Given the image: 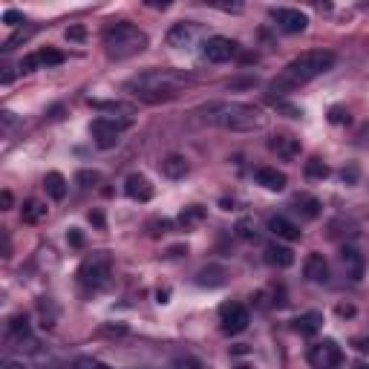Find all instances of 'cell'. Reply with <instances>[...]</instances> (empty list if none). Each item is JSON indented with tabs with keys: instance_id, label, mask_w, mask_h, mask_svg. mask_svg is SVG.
I'll use <instances>...</instances> for the list:
<instances>
[{
	"instance_id": "cell-14",
	"label": "cell",
	"mask_w": 369,
	"mask_h": 369,
	"mask_svg": "<svg viewBox=\"0 0 369 369\" xmlns=\"http://www.w3.org/2000/svg\"><path fill=\"white\" fill-rule=\"evenodd\" d=\"M124 190H127V197L136 199V202H147L153 197V188L145 177H139V173H133V177H127L124 182Z\"/></svg>"
},
{
	"instance_id": "cell-39",
	"label": "cell",
	"mask_w": 369,
	"mask_h": 369,
	"mask_svg": "<svg viewBox=\"0 0 369 369\" xmlns=\"http://www.w3.org/2000/svg\"><path fill=\"white\" fill-rule=\"evenodd\" d=\"M358 179V167H349V170H343V182H355Z\"/></svg>"
},
{
	"instance_id": "cell-10",
	"label": "cell",
	"mask_w": 369,
	"mask_h": 369,
	"mask_svg": "<svg viewBox=\"0 0 369 369\" xmlns=\"http://www.w3.org/2000/svg\"><path fill=\"white\" fill-rule=\"evenodd\" d=\"M271 21H274L277 29L286 35L306 32V26H309V17L300 9H271Z\"/></svg>"
},
{
	"instance_id": "cell-2",
	"label": "cell",
	"mask_w": 369,
	"mask_h": 369,
	"mask_svg": "<svg viewBox=\"0 0 369 369\" xmlns=\"http://www.w3.org/2000/svg\"><path fill=\"white\" fill-rule=\"evenodd\" d=\"M338 55L332 49H309L303 55H297L295 61H288L283 67V72L271 81V90L274 92H288V90H297V87H306L309 81L320 79L323 72H329L335 67Z\"/></svg>"
},
{
	"instance_id": "cell-24",
	"label": "cell",
	"mask_w": 369,
	"mask_h": 369,
	"mask_svg": "<svg viewBox=\"0 0 369 369\" xmlns=\"http://www.w3.org/2000/svg\"><path fill=\"white\" fill-rule=\"evenodd\" d=\"M38 55V64L41 67H58V64H64V52H58V49H41V52H35Z\"/></svg>"
},
{
	"instance_id": "cell-9",
	"label": "cell",
	"mask_w": 369,
	"mask_h": 369,
	"mask_svg": "<svg viewBox=\"0 0 369 369\" xmlns=\"http://www.w3.org/2000/svg\"><path fill=\"white\" fill-rule=\"evenodd\" d=\"M202 55L208 58L211 64H225V61H231V58L237 55V44L231 41V38L213 35V38H208V41H205V47H202Z\"/></svg>"
},
{
	"instance_id": "cell-15",
	"label": "cell",
	"mask_w": 369,
	"mask_h": 369,
	"mask_svg": "<svg viewBox=\"0 0 369 369\" xmlns=\"http://www.w3.org/2000/svg\"><path fill=\"white\" fill-rule=\"evenodd\" d=\"M303 271L312 283H329V263L323 260V254H309Z\"/></svg>"
},
{
	"instance_id": "cell-16",
	"label": "cell",
	"mask_w": 369,
	"mask_h": 369,
	"mask_svg": "<svg viewBox=\"0 0 369 369\" xmlns=\"http://www.w3.org/2000/svg\"><path fill=\"white\" fill-rule=\"evenodd\" d=\"M268 147L277 153V156L283 159H295L297 153H300V142L295 139V136H274V139L268 142Z\"/></svg>"
},
{
	"instance_id": "cell-30",
	"label": "cell",
	"mask_w": 369,
	"mask_h": 369,
	"mask_svg": "<svg viewBox=\"0 0 369 369\" xmlns=\"http://www.w3.org/2000/svg\"><path fill=\"white\" fill-rule=\"evenodd\" d=\"M72 369H110V366H104V363H99V361H92V358H79L72 363Z\"/></svg>"
},
{
	"instance_id": "cell-28",
	"label": "cell",
	"mask_w": 369,
	"mask_h": 369,
	"mask_svg": "<svg viewBox=\"0 0 369 369\" xmlns=\"http://www.w3.org/2000/svg\"><path fill=\"white\" fill-rule=\"evenodd\" d=\"M32 32H35V29H17V32H15L12 38H9V41L3 44V49H6V52H9V49H15V47L21 44V41H26V38H29Z\"/></svg>"
},
{
	"instance_id": "cell-20",
	"label": "cell",
	"mask_w": 369,
	"mask_h": 369,
	"mask_svg": "<svg viewBox=\"0 0 369 369\" xmlns=\"http://www.w3.org/2000/svg\"><path fill=\"white\" fill-rule=\"evenodd\" d=\"M44 188H47V193L52 199H64L67 197V179L61 177V173H47V179H44Z\"/></svg>"
},
{
	"instance_id": "cell-27",
	"label": "cell",
	"mask_w": 369,
	"mask_h": 369,
	"mask_svg": "<svg viewBox=\"0 0 369 369\" xmlns=\"http://www.w3.org/2000/svg\"><path fill=\"white\" fill-rule=\"evenodd\" d=\"M101 182V173L99 170H81L79 173V185L81 188H92V185H99Z\"/></svg>"
},
{
	"instance_id": "cell-40",
	"label": "cell",
	"mask_w": 369,
	"mask_h": 369,
	"mask_svg": "<svg viewBox=\"0 0 369 369\" xmlns=\"http://www.w3.org/2000/svg\"><path fill=\"white\" fill-rule=\"evenodd\" d=\"M90 222H95V225H104V217H101L99 211H95V213H90Z\"/></svg>"
},
{
	"instance_id": "cell-11",
	"label": "cell",
	"mask_w": 369,
	"mask_h": 369,
	"mask_svg": "<svg viewBox=\"0 0 369 369\" xmlns=\"http://www.w3.org/2000/svg\"><path fill=\"white\" fill-rule=\"evenodd\" d=\"M199 35H202V29H199L197 24L185 21V24H177V26L170 29V35H167V44H170L173 49H190L193 44L199 41Z\"/></svg>"
},
{
	"instance_id": "cell-3",
	"label": "cell",
	"mask_w": 369,
	"mask_h": 369,
	"mask_svg": "<svg viewBox=\"0 0 369 369\" xmlns=\"http://www.w3.org/2000/svg\"><path fill=\"white\" fill-rule=\"evenodd\" d=\"M199 113L208 124H217L231 133H254L265 127V113L245 101H211Z\"/></svg>"
},
{
	"instance_id": "cell-5",
	"label": "cell",
	"mask_w": 369,
	"mask_h": 369,
	"mask_svg": "<svg viewBox=\"0 0 369 369\" xmlns=\"http://www.w3.org/2000/svg\"><path fill=\"white\" fill-rule=\"evenodd\" d=\"M130 127V119H110V115H101V119H95L90 133H92V139L95 145H99L101 150H110L119 145V136Z\"/></svg>"
},
{
	"instance_id": "cell-26",
	"label": "cell",
	"mask_w": 369,
	"mask_h": 369,
	"mask_svg": "<svg viewBox=\"0 0 369 369\" xmlns=\"http://www.w3.org/2000/svg\"><path fill=\"white\" fill-rule=\"evenodd\" d=\"M205 217V211L199 208V205H190V208H185L182 213H179V222L182 225H190V222H199Z\"/></svg>"
},
{
	"instance_id": "cell-25",
	"label": "cell",
	"mask_w": 369,
	"mask_h": 369,
	"mask_svg": "<svg viewBox=\"0 0 369 369\" xmlns=\"http://www.w3.org/2000/svg\"><path fill=\"white\" fill-rule=\"evenodd\" d=\"M297 211H303V217L315 220L318 213H320V202L315 197H297Z\"/></svg>"
},
{
	"instance_id": "cell-18",
	"label": "cell",
	"mask_w": 369,
	"mask_h": 369,
	"mask_svg": "<svg viewBox=\"0 0 369 369\" xmlns=\"http://www.w3.org/2000/svg\"><path fill=\"white\" fill-rule=\"evenodd\" d=\"M265 263H268V265H277V268H288L291 263H295V254H291V248L271 243V245L265 248Z\"/></svg>"
},
{
	"instance_id": "cell-34",
	"label": "cell",
	"mask_w": 369,
	"mask_h": 369,
	"mask_svg": "<svg viewBox=\"0 0 369 369\" xmlns=\"http://www.w3.org/2000/svg\"><path fill=\"white\" fill-rule=\"evenodd\" d=\"M35 67H41V64H38V55H26L21 61V72H32Z\"/></svg>"
},
{
	"instance_id": "cell-6",
	"label": "cell",
	"mask_w": 369,
	"mask_h": 369,
	"mask_svg": "<svg viewBox=\"0 0 369 369\" xmlns=\"http://www.w3.org/2000/svg\"><path fill=\"white\" fill-rule=\"evenodd\" d=\"M79 277H81L84 286H92V288L104 286L107 277H110V257H107V254H92V257L81 265Z\"/></svg>"
},
{
	"instance_id": "cell-17",
	"label": "cell",
	"mask_w": 369,
	"mask_h": 369,
	"mask_svg": "<svg viewBox=\"0 0 369 369\" xmlns=\"http://www.w3.org/2000/svg\"><path fill=\"white\" fill-rule=\"evenodd\" d=\"M257 185L265 190H286V173L277 167H260L257 170Z\"/></svg>"
},
{
	"instance_id": "cell-31",
	"label": "cell",
	"mask_w": 369,
	"mask_h": 369,
	"mask_svg": "<svg viewBox=\"0 0 369 369\" xmlns=\"http://www.w3.org/2000/svg\"><path fill=\"white\" fill-rule=\"evenodd\" d=\"M329 122H332V124H343V122H349V113L343 107H332V113H329Z\"/></svg>"
},
{
	"instance_id": "cell-8",
	"label": "cell",
	"mask_w": 369,
	"mask_h": 369,
	"mask_svg": "<svg viewBox=\"0 0 369 369\" xmlns=\"http://www.w3.org/2000/svg\"><path fill=\"white\" fill-rule=\"evenodd\" d=\"M309 358H312V363L318 369H338L341 361H343V352H341V346L335 341H320V343L312 346Z\"/></svg>"
},
{
	"instance_id": "cell-12",
	"label": "cell",
	"mask_w": 369,
	"mask_h": 369,
	"mask_svg": "<svg viewBox=\"0 0 369 369\" xmlns=\"http://www.w3.org/2000/svg\"><path fill=\"white\" fill-rule=\"evenodd\" d=\"M341 265H343V271H346L349 280H361V277H363V268H366L363 254H361L355 245H343V248H341Z\"/></svg>"
},
{
	"instance_id": "cell-23",
	"label": "cell",
	"mask_w": 369,
	"mask_h": 369,
	"mask_svg": "<svg viewBox=\"0 0 369 369\" xmlns=\"http://www.w3.org/2000/svg\"><path fill=\"white\" fill-rule=\"evenodd\" d=\"M41 217H47V208L38 199H26V205H24V222H38Z\"/></svg>"
},
{
	"instance_id": "cell-13",
	"label": "cell",
	"mask_w": 369,
	"mask_h": 369,
	"mask_svg": "<svg viewBox=\"0 0 369 369\" xmlns=\"http://www.w3.org/2000/svg\"><path fill=\"white\" fill-rule=\"evenodd\" d=\"M268 231L274 234L277 240H286V243H295L300 240V228L295 222H288L286 217H271L268 220Z\"/></svg>"
},
{
	"instance_id": "cell-38",
	"label": "cell",
	"mask_w": 369,
	"mask_h": 369,
	"mask_svg": "<svg viewBox=\"0 0 369 369\" xmlns=\"http://www.w3.org/2000/svg\"><path fill=\"white\" fill-rule=\"evenodd\" d=\"M0 205H3V211H9V208H12V193H9V190L0 193Z\"/></svg>"
},
{
	"instance_id": "cell-22",
	"label": "cell",
	"mask_w": 369,
	"mask_h": 369,
	"mask_svg": "<svg viewBox=\"0 0 369 369\" xmlns=\"http://www.w3.org/2000/svg\"><path fill=\"white\" fill-rule=\"evenodd\" d=\"M306 177H309V179H326V177H329V165H326L323 159H318V156L309 159V162H306Z\"/></svg>"
},
{
	"instance_id": "cell-32",
	"label": "cell",
	"mask_w": 369,
	"mask_h": 369,
	"mask_svg": "<svg viewBox=\"0 0 369 369\" xmlns=\"http://www.w3.org/2000/svg\"><path fill=\"white\" fill-rule=\"evenodd\" d=\"M87 38V29L84 26H69L67 29V41H84Z\"/></svg>"
},
{
	"instance_id": "cell-41",
	"label": "cell",
	"mask_w": 369,
	"mask_h": 369,
	"mask_svg": "<svg viewBox=\"0 0 369 369\" xmlns=\"http://www.w3.org/2000/svg\"><path fill=\"white\" fill-rule=\"evenodd\" d=\"M355 369H369V363H363V361H358V363H355Z\"/></svg>"
},
{
	"instance_id": "cell-1",
	"label": "cell",
	"mask_w": 369,
	"mask_h": 369,
	"mask_svg": "<svg viewBox=\"0 0 369 369\" xmlns=\"http://www.w3.org/2000/svg\"><path fill=\"white\" fill-rule=\"evenodd\" d=\"M190 84L193 79L182 69H145L139 75H133L124 84V90L145 104H165L177 99L179 92H185V87Z\"/></svg>"
},
{
	"instance_id": "cell-37",
	"label": "cell",
	"mask_w": 369,
	"mask_h": 369,
	"mask_svg": "<svg viewBox=\"0 0 369 369\" xmlns=\"http://www.w3.org/2000/svg\"><path fill=\"white\" fill-rule=\"evenodd\" d=\"M0 369H29V363H24V361H15V358H6L3 361V366Z\"/></svg>"
},
{
	"instance_id": "cell-29",
	"label": "cell",
	"mask_w": 369,
	"mask_h": 369,
	"mask_svg": "<svg viewBox=\"0 0 369 369\" xmlns=\"http://www.w3.org/2000/svg\"><path fill=\"white\" fill-rule=\"evenodd\" d=\"M92 104L99 110H107V113H130V107L122 101H92Z\"/></svg>"
},
{
	"instance_id": "cell-33",
	"label": "cell",
	"mask_w": 369,
	"mask_h": 369,
	"mask_svg": "<svg viewBox=\"0 0 369 369\" xmlns=\"http://www.w3.org/2000/svg\"><path fill=\"white\" fill-rule=\"evenodd\" d=\"M3 21H6L9 26H21V24H24V15H21V12H15V9H9V12L3 15Z\"/></svg>"
},
{
	"instance_id": "cell-7",
	"label": "cell",
	"mask_w": 369,
	"mask_h": 369,
	"mask_svg": "<svg viewBox=\"0 0 369 369\" xmlns=\"http://www.w3.org/2000/svg\"><path fill=\"white\" fill-rule=\"evenodd\" d=\"M220 320H222V332L225 335H240L248 329L251 318H248V309L243 303H225L220 309Z\"/></svg>"
},
{
	"instance_id": "cell-35",
	"label": "cell",
	"mask_w": 369,
	"mask_h": 369,
	"mask_svg": "<svg viewBox=\"0 0 369 369\" xmlns=\"http://www.w3.org/2000/svg\"><path fill=\"white\" fill-rule=\"evenodd\" d=\"M170 369H202L197 361H190V358H182V361H177V363H173Z\"/></svg>"
},
{
	"instance_id": "cell-36",
	"label": "cell",
	"mask_w": 369,
	"mask_h": 369,
	"mask_svg": "<svg viewBox=\"0 0 369 369\" xmlns=\"http://www.w3.org/2000/svg\"><path fill=\"white\" fill-rule=\"evenodd\" d=\"M67 237H69V243H72L75 248H81V245H84V237H81V231H79V228H69V234H67Z\"/></svg>"
},
{
	"instance_id": "cell-42",
	"label": "cell",
	"mask_w": 369,
	"mask_h": 369,
	"mask_svg": "<svg viewBox=\"0 0 369 369\" xmlns=\"http://www.w3.org/2000/svg\"><path fill=\"white\" fill-rule=\"evenodd\" d=\"M237 369H251V366H237Z\"/></svg>"
},
{
	"instance_id": "cell-4",
	"label": "cell",
	"mask_w": 369,
	"mask_h": 369,
	"mask_svg": "<svg viewBox=\"0 0 369 369\" xmlns=\"http://www.w3.org/2000/svg\"><path fill=\"white\" fill-rule=\"evenodd\" d=\"M101 41H104L107 58H113V61H127V58L147 49V35L139 26L127 24V21H119V24L107 26Z\"/></svg>"
},
{
	"instance_id": "cell-21",
	"label": "cell",
	"mask_w": 369,
	"mask_h": 369,
	"mask_svg": "<svg viewBox=\"0 0 369 369\" xmlns=\"http://www.w3.org/2000/svg\"><path fill=\"white\" fill-rule=\"evenodd\" d=\"M320 323H323V318L318 312H309V315H300L295 320V329H297L300 335H315L318 329H320Z\"/></svg>"
},
{
	"instance_id": "cell-19",
	"label": "cell",
	"mask_w": 369,
	"mask_h": 369,
	"mask_svg": "<svg viewBox=\"0 0 369 369\" xmlns=\"http://www.w3.org/2000/svg\"><path fill=\"white\" fill-rule=\"evenodd\" d=\"M162 173L170 179H182L185 173H188V162L185 156H177V153H170L167 159H162Z\"/></svg>"
}]
</instances>
